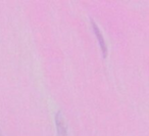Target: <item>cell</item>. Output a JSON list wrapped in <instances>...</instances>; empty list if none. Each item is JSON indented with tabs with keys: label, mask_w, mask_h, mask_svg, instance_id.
Wrapping results in <instances>:
<instances>
[{
	"label": "cell",
	"mask_w": 149,
	"mask_h": 136,
	"mask_svg": "<svg viewBox=\"0 0 149 136\" xmlns=\"http://www.w3.org/2000/svg\"><path fill=\"white\" fill-rule=\"evenodd\" d=\"M91 25H92V29H93L94 34H95L96 38H97L98 43H99L100 49H101L102 54H103V57H106V55H107V46H106V42L101 34V31H100V29L98 28V26L96 25V23L93 20H91Z\"/></svg>",
	"instance_id": "1"
},
{
	"label": "cell",
	"mask_w": 149,
	"mask_h": 136,
	"mask_svg": "<svg viewBox=\"0 0 149 136\" xmlns=\"http://www.w3.org/2000/svg\"><path fill=\"white\" fill-rule=\"evenodd\" d=\"M55 126L57 130L58 136H65L68 133V127H66L65 120L62 116L61 111H57L55 115Z\"/></svg>",
	"instance_id": "2"
}]
</instances>
